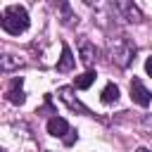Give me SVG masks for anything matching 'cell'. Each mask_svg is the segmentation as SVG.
I'll use <instances>...</instances> for the list:
<instances>
[{"label":"cell","instance_id":"6da1fadb","mask_svg":"<svg viewBox=\"0 0 152 152\" xmlns=\"http://www.w3.org/2000/svg\"><path fill=\"white\" fill-rule=\"evenodd\" d=\"M2 28L12 36H19L28 28V12L21 7V5H10L5 12H2V19H0Z\"/></svg>","mask_w":152,"mask_h":152},{"label":"cell","instance_id":"7a4b0ae2","mask_svg":"<svg viewBox=\"0 0 152 152\" xmlns=\"http://www.w3.org/2000/svg\"><path fill=\"white\" fill-rule=\"evenodd\" d=\"M135 55V45L128 40V38H119L114 45H112V59L119 64V66H128L131 59Z\"/></svg>","mask_w":152,"mask_h":152},{"label":"cell","instance_id":"3957f363","mask_svg":"<svg viewBox=\"0 0 152 152\" xmlns=\"http://www.w3.org/2000/svg\"><path fill=\"white\" fill-rule=\"evenodd\" d=\"M128 88H131V97H133V102H138L140 107H147V104H150L152 95H150V90L142 86V81H140V78H133Z\"/></svg>","mask_w":152,"mask_h":152},{"label":"cell","instance_id":"277c9868","mask_svg":"<svg viewBox=\"0 0 152 152\" xmlns=\"http://www.w3.org/2000/svg\"><path fill=\"white\" fill-rule=\"evenodd\" d=\"M69 131H71V128H69L66 119H62V116H52V119L48 121V133L55 135V138H64Z\"/></svg>","mask_w":152,"mask_h":152},{"label":"cell","instance_id":"5b68a950","mask_svg":"<svg viewBox=\"0 0 152 152\" xmlns=\"http://www.w3.org/2000/svg\"><path fill=\"white\" fill-rule=\"evenodd\" d=\"M21 76L19 78H12V83H10V90H7V100L12 102V104H24V100H26V95H24V90H21Z\"/></svg>","mask_w":152,"mask_h":152},{"label":"cell","instance_id":"8992f818","mask_svg":"<svg viewBox=\"0 0 152 152\" xmlns=\"http://www.w3.org/2000/svg\"><path fill=\"white\" fill-rule=\"evenodd\" d=\"M74 64H76V57L71 55L69 45H62V57H59V62H57V71H71Z\"/></svg>","mask_w":152,"mask_h":152},{"label":"cell","instance_id":"52a82bcc","mask_svg":"<svg viewBox=\"0 0 152 152\" xmlns=\"http://www.w3.org/2000/svg\"><path fill=\"white\" fill-rule=\"evenodd\" d=\"M93 83H95V71H90V69L83 71L81 76H76V81H74V86H76L78 90H86V88H90Z\"/></svg>","mask_w":152,"mask_h":152},{"label":"cell","instance_id":"ba28073f","mask_svg":"<svg viewBox=\"0 0 152 152\" xmlns=\"http://www.w3.org/2000/svg\"><path fill=\"white\" fill-rule=\"evenodd\" d=\"M59 97L71 107V109H78V112H83V114H88V109L78 102V100H71V88H59Z\"/></svg>","mask_w":152,"mask_h":152},{"label":"cell","instance_id":"9c48e42d","mask_svg":"<svg viewBox=\"0 0 152 152\" xmlns=\"http://www.w3.org/2000/svg\"><path fill=\"white\" fill-rule=\"evenodd\" d=\"M116 100H119V86L107 83V86L102 88V102H104V104H112V102H116Z\"/></svg>","mask_w":152,"mask_h":152},{"label":"cell","instance_id":"30bf717a","mask_svg":"<svg viewBox=\"0 0 152 152\" xmlns=\"http://www.w3.org/2000/svg\"><path fill=\"white\" fill-rule=\"evenodd\" d=\"M119 10L126 12V19H128V21H140V12H138L135 5H131V2H119Z\"/></svg>","mask_w":152,"mask_h":152},{"label":"cell","instance_id":"8fae6325","mask_svg":"<svg viewBox=\"0 0 152 152\" xmlns=\"http://www.w3.org/2000/svg\"><path fill=\"white\" fill-rule=\"evenodd\" d=\"M93 59H95V48H93L88 40H83V43H81V62H83V64H90Z\"/></svg>","mask_w":152,"mask_h":152},{"label":"cell","instance_id":"7c38bea8","mask_svg":"<svg viewBox=\"0 0 152 152\" xmlns=\"http://www.w3.org/2000/svg\"><path fill=\"white\" fill-rule=\"evenodd\" d=\"M62 140H64V145H74V140H76V131H69Z\"/></svg>","mask_w":152,"mask_h":152},{"label":"cell","instance_id":"4fadbf2b","mask_svg":"<svg viewBox=\"0 0 152 152\" xmlns=\"http://www.w3.org/2000/svg\"><path fill=\"white\" fill-rule=\"evenodd\" d=\"M145 71H147V76H152V55L145 59Z\"/></svg>","mask_w":152,"mask_h":152},{"label":"cell","instance_id":"5bb4252c","mask_svg":"<svg viewBox=\"0 0 152 152\" xmlns=\"http://www.w3.org/2000/svg\"><path fill=\"white\" fill-rule=\"evenodd\" d=\"M138 152H147V150H138Z\"/></svg>","mask_w":152,"mask_h":152}]
</instances>
